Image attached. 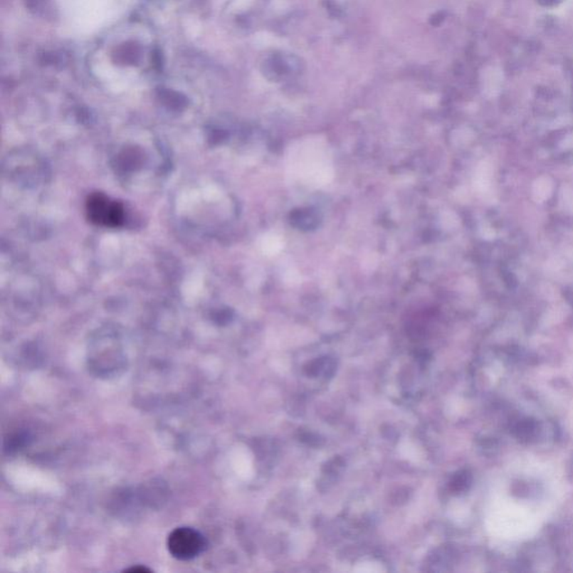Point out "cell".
<instances>
[{"label":"cell","instance_id":"cell-1","mask_svg":"<svg viewBox=\"0 0 573 573\" xmlns=\"http://www.w3.org/2000/svg\"><path fill=\"white\" fill-rule=\"evenodd\" d=\"M167 547L170 554L178 560H191L204 552L206 540L191 527H178L169 534Z\"/></svg>","mask_w":573,"mask_h":573},{"label":"cell","instance_id":"cell-2","mask_svg":"<svg viewBox=\"0 0 573 573\" xmlns=\"http://www.w3.org/2000/svg\"><path fill=\"white\" fill-rule=\"evenodd\" d=\"M89 214L92 221L105 226H118L123 221L122 207L103 195L90 199Z\"/></svg>","mask_w":573,"mask_h":573},{"label":"cell","instance_id":"cell-3","mask_svg":"<svg viewBox=\"0 0 573 573\" xmlns=\"http://www.w3.org/2000/svg\"><path fill=\"white\" fill-rule=\"evenodd\" d=\"M293 224L301 228H312L317 226V216L309 210H299L291 218Z\"/></svg>","mask_w":573,"mask_h":573},{"label":"cell","instance_id":"cell-4","mask_svg":"<svg viewBox=\"0 0 573 573\" xmlns=\"http://www.w3.org/2000/svg\"><path fill=\"white\" fill-rule=\"evenodd\" d=\"M138 56L139 51L136 44H123L117 52V58L122 63L134 64L138 60Z\"/></svg>","mask_w":573,"mask_h":573},{"label":"cell","instance_id":"cell-5","mask_svg":"<svg viewBox=\"0 0 573 573\" xmlns=\"http://www.w3.org/2000/svg\"><path fill=\"white\" fill-rule=\"evenodd\" d=\"M43 4H44V0H25L27 9L32 11H40Z\"/></svg>","mask_w":573,"mask_h":573},{"label":"cell","instance_id":"cell-6","mask_svg":"<svg viewBox=\"0 0 573 573\" xmlns=\"http://www.w3.org/2000/svg\"><path fill=\"white\" fill-rule=\"evenodd\" d=\"M126 571H128V572H150L149 569L144 568V567H139V565L138 567H134V568L127 569Z\"/></svg>","mask_w":573,"mask_h":573}]
</instances>
